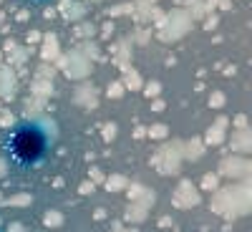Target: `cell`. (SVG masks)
Instances as JSON below:
<instances>
[{"instance_id":"6da1fadb","label":"cell","mask_w":252,"mask_h":232,"mask_svg":"<svg viewBox=\"0 0 252 232\" xmlns=\"http://www.w3.org/2000/svg\"><path fill=\"white\" fill-rule=\"evenodd\" d=\"M51 149L48 129L38 121H20L3 136V157L13 172H31Z\"/></svg>"},{"instance_id":"7a4b0ae2","label":"cell","mask_w":252,"mask_h":232,"mask_svg":"<svg viewBox=\"0 0 252 232\" xmlns=\"http://www.w3.org/2000/svg\"><path fill=\"white\" fill-rule=\"evenodd\" d=\"M20 5H26V8H43V5H48L51 0H18Z\"/></svg>"}]
</instances>
